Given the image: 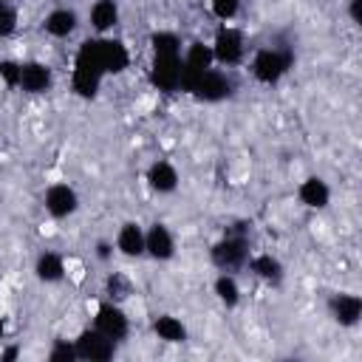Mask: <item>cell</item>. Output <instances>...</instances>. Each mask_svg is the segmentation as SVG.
<instances>
[{"label": "cell", "mask_w": 362, "mask_h": 362, "mask_svg": "<svg viewBox=\"0 0 362 362\" xmlns=\"http://www.w3.org/2000/svg\"><path fill=\"white\" fill-rule=\"evenodd\" d=\"M107 294H110L113 303H122V300L130 294V280H127L122 272H113V274L107 277Z\"/></svg>", "instance_id": "cell-26"}, {"label": "cell", "mask_w": 362, "mask_h": 362, "mask_svg": "<svg viewBox=\"0 0 362 362\" xmlns=\"http://www.w3.org/2000/svg\"><path fill=\"white\" fill-rule=\"evenodd\" d=\"M297 198H300V204L308 206V209H325L328 201H331V187H328V181L320 178V175H308L305 181H300Z\"/></svg>", "instance_id": "cell-14"}, {"label": "cell", "mask_w": 362, "mask_h": 362, "mask_svg": "<svg viewBox=\"0 0 362 362\" xmlns=\"http://www.w3.org/2000/svg\"><path fill=\"white\" fill-rule=\"evenodd\" d=\"M76 25H79V17H76L74 8H54V11H48L45 20H42V31H45L48 37H57V40L71 37V34L76 31Z\"/></svg>", "instance_id": "cell-16"}, {"label": "cell", "mask_w": 362, "mask_h": 362, "mask_svg": "<svg viewBox=\"0 0 362 362\" xmlns=\"http://www.w3.org/2000/svg\"><path fill=\"white\" fill-rule=\"evenodd\" d=\"M76 345V359H88V362H107L116 356V342L107 339L105 334H99L96 328H85L76 334L74 339Z\"/></svg>", "instance_id": "cell-8"}, {"label": "cell", "mask_w": 362, "mask_h": 362, "mask_svg": "<svg viewBox=\"0 0 362 362\" xmlns=\"http://www.w3.org/2000/svg\"><path fill=\"white\" fill-rule=\"evenodd\" d=\"M209 257L221 272H235V269L246 266V260H249V238H246V232L243 229L226 232L221 240L212 243Z\"/></svg>", "instance_id": "cell-3"}, {"label": "cell", "mask_w": 362, "mask_h": 362, "mask_svg": "<svg viewBox=\"0 0 362 362\" xmlns=\"http://www.w3.org/2000/svg\"><path fill=\"white\" fill-rule=\"evenodd\" d=\"M54 85V74L45 62H23L20 68V90L31 93V96H40V93H48Z\"/></svg>", "instance_id": "cell-13"}, {"label": "cell", "mask_w": 362, "mask_h": 362, "mask_svg": "<svg viewBox=\"0 0 362 362\" xmlns=\"http://www.w3.org/2000/svg\"><path fill=\"white\" fill-rule=\"evenodd\" d=\"M212 65H215V57H212V48L206 42L187 45V51L181 54V90L189 93L192 85L198 82V76L204 71H209Z\"/></svg>", "instance_id": "cell-4"}, {"label": "cell", "mask_w": 362, "mask_h": 362, "mask_svg": "<svg viewBox=\"0 0 362 362\" xmlns=\"http://www.w3.org/2000/svg\"><path fill=\"white\" fill-rule=\"evenodd\" d=\"M96 257L99 260H110L113 257V243L110 240H99L96 243Z\"/></svg>", "instance_id": "cell-30"}, {"label": "cell", "mask_w": 362, "mask_h": 362, "mask_svg": "<svg viewBox=\"0 0 362 362\" xmlns=\"http://www.w3.org/2000/svg\"><path fill=\"white\" fill-rule=\"evenodd\" d=\"M294 62V51L288 45H269V48H260L252 59V76L260 82V85H277L288 68Z\"/></svg>", "instance_id": "cell-2"}, {"label": "cell", "mask_w": 362, "mask_h": 362, "mask_svg": "<svg viewBox=\"0 0 362 362\" xmlns=\"http://www.w3.org/2000/svg\"><path fill=\"white\" fill-rule=\"evenodd\" d=\"M6 337V317H3V311H0V339Z\"/></svg>", "instance_id": "cell-33"}, {"label": "cell", "mask_w": 362, "mask_h": 362, "mask_svg": "<svg viewBox=\"0 0 362 362\" xmlns=\"http://www.w3.org/2000/svg\"><path fill=\"white\" fill-rule=\"evenodd\" d=\"M17 31V8L8 0H0V40L11 37Z\"/></svg>", "instance_id": "cell-25"}, {"label": "cell", "mask_w": 362, "mask_h": 362, "mask_svg": "<svg viewBox=\"0 0 362 362\" xmlns=\"http://www.w3.org/2000/svg\"><path fill=\"white\" fill-rule=\"evenodd\" d=\"M42 206L51 218H68L79 209V195L68 184H51L42 195Z\"/></svg>", "instance_id": "cell-10"}, {"label": "cell", "mask_w": 362, "mask_h": 362, "mask_svg": "<svg viewBox=\"0 0 362 362\" xmlns=\"http://www.w3.org/2000/svg\"><path fill=\"white\" fill-rule=\"evenodd\" d=\"M348 14H351V20L359 25V23H362V0H351V6H348Z\"/></svg>", "instance_id": "cell-31"}, {"label": "cell", "mask_w": 362, "mask_h": 362, "mask_svg": "<svg viewBox=\"0 0 362 362\" xmlns=\"http://www.w3.org/2000/svg\"><path fill=\"white\" fill-rule=\"evenodd\" d=\"M116 252L124 257H141L144 255V229L136 221H127L116 232Z\"/></svg>", "instance_id": "cell-17"}, {"label": "cell", "mask_w": 362, "mask_h": 362, "mask_svg": "<svg viewBox=\"0 0 362 362\" xmlns=\"http://www.w3.org/2000/svg\"><path fill=\"white\" fill-rule=\"evenodd\" d=\"M212 291H215L218 303L226 305V308H235V305L240 303V286H238V280H235L232 274H226V272H221V274L215 277Z\"/></svg>", "instance_id": "cell-23"}, {"label": "cell", "mask_w": 362, "mask_h": 362, "mask_svg": "<svg viewBox=\"0 0 362 362\" xmlns=\"http://www.w3.org/2000/svg\"><path fill=\"white\" fill-rule=\"evenodd\" d=\"M249 269L255 272V277H260V280H266V283H272V286H277L280 280H283V263L274 257V255H249Z\"/></svg>", "instance_id": "cell-21"}, {"label": "cell", "mask_w": 362, "mask_h": 362, "mask_svg": "<svg viewBox=\"0 0 362 362\" xmlns=\"http://www.w3.org/2000/svg\"><path fill=\"white\" fill-rule=\"evenodd\" d=\"M48 359L51 362H76V345L68 339H57L48 351Z\"/></svg>", "instance_id": "cell-27"}, {"label": "cell", "mask_w": 362, "mask_h": 362, "mask_svg": "<svg viewBox=\"0 0 362 362\" xmlns=\"http://www.w3.org/2000/svg\"><path fill=\"white\" fill-rule=\"evenodd\" d=\"M153 54H181V40L175 31H156L150 37Z\"/></svg>", "instance_id": "cell-24"}, {"label": "cell", "mask_w": 362, "mask_h": 362, "mask_svg": "<svg viewBox=\"0 0 362 362\" xmlns=\"http://www.w3.org/2000/svg\"><path fill=\"white\" fill-rule=\"evenodd\" d=\"M102 74H96V71H90V68H82V65H74V74H71V88H74V93L76 96H82V99H93L96 93H99V88H102Z\"/></svg>", "instance_id": "cell-20"}, {"label": "cell", "mask_w": 362, "mask_h": 362, "mask_svg": "<svg viewBox=\"0 0 362 362\" xmlns=\"http://www.w3.org/2000/svg\"><path fill=\"white\" fill-rule=\"evenodd\" d=\"M153 331H156V337H158L161 342H170V345L187 342V325H184L178 317H173V314H161V317H156Z\"/></svg>", "instance_id": "cell-22"}, {"label": "cell", "mask_w": 362, "mask_h": 362, "mask_svg": "<svg viewBox=\"0 0 362 362\" xmlns=\"http://www.w3.org/2000/svg\"><path fill=\"white\" fill-rule=\"evenodd\" d=\"M150 82L164 93L181 90V54H153Z\"/></svg>", "instance_id": "cell-9"}, {"label": "cell", "mask_w": 362, "mask_h": 362, "mask_svg": "<svg viewBox=\"0 0 362 362\" xmlns=\"http://www.w3.org/2000/svg\"><path fill=\"white\" fill-rule=\"evenodd\" d=\"M34 274L40 283H59L65 277V260L57 252H42L34 260Z\"/></svg>", "instance_id": "cell-19"}, {"label": "cell", "mask_w": 362, "mask_h": 362, "mask_svg": "<svg viewBox=\"0 0 362 362\" xmlns=\"http://www.w3.org/2000/svg\"><path fill=\"white\" fill-rule=\"evenodd\" d=\"M20 68H23V62L0 59V79L6 82V88H20Z\"/></svg>", "instance_id": "cell-29"}, {"label": "cell", "mask_w": 362, "mask_h": 362, "mask_svg": "<svg viewBox=\"0 0 362 362\" xmlns=\"http://www.w3.org/2000/svg\"><path fill=\"white\" fill-rule=\"evenodd\" d=\"M93 328L119 345V342H122V339L130 334V320H127V314L122 311V305H119V303L107 300V303H102V305L96 308Z\"/></svg>", "instance_id": "cell-7"}, {"label": "cell", "mask_w": 362, "mask_h": 362, "mask_svg": "<svg viewBox=\"0 0 362 362\" xmlns=\"http://www.w3.org/2000/svg\"><path fill=\"white\" fill-rule=\"evenodd\" d=\"M74 65H82V68H90L102 76L107 74H122L127 65H130V51L122 40L116 37H93V40H85L76 51V59Z\"/></svg>", "instance_id": "cell-1"}, {"label": "cell", "mask_w": 362, "mask_h": 362, "mask_svg": "<svg viewBox=\"0 0 362 362\" xmlns=\"http://www.w3.org/2000/svg\"><path fill=\"white\" fill-rule=\"evenodd\" d=\"M328 311H331V320L342 328H354L359 320H362V300L359 294H351V291H339L328 300Z\"/></svg>", "instance_id": "cell-11"}, {"label": "cell", "mask_w": 362, "mask_h": 362, "mask_svg": "<svg viewBox=\"0 0 362 362\" xmlns=\"http://www.w3.org/2000/svg\"><path fill=\"white\" fill-rule=\"evenodd\" d=\"M232 90H235L232 76L226 71H221V68H209V71H204L198 76V82L192 85L189 93L195 99H201V102H223V99L232 96Z\"/></svg>", "instance_id": "cell-6"}, {"label": "cell", "mask_w": 362, "mask_h": 362, "mask_svg": "<svg viewBox=\"0 0 362 362\" xmlns=\"http://www.w3.org/2000/svg\"><path fill=\"white\" fill-rule=\"evenodd\" d=\"M144 255H150L153 260H170L175 255V238L167 229V223H150V229H144Z\"/></svg>", "instance_id": "cell-12"}, {"label": "cell", "mask_w": 362, "mask_h": 362, "mask_svg": "<svg viewBox=\"0 0 362 362\" xmlns=\"http://www.w3.org/2000/svg\"><path fill=\"white\" fill-rule=\"evenodd\" d=\"M17 356V348H6L3 354H0V359H14Z\"/></svg>", "instance_id": "cell-32"}, {"label": "cell", "mask_w": 362, "mask_h": 362, "mask_svg": "<svg viewBox=\"0 0 362 362\" xmlns=\"http://www.w3.org/2000/svg\"><path fill=\"white\" fill-rule=\"evenodd\" d=\"M147 187L158 195H170L178 189V170L170 161H153L147 167Z\"/></svg>", "instance_id": "cell-15"}, {"label": "cell", "mask_w": 362, "mask_h": 362, "mask_svg": "<svg viewBox=\"0 0 362 362\" xmlns=\"http://www.w3.org/2000/svg\"><path fill=\"white\" fill-rule=\"evenodd\" d=\"M209 8H212V14H215L218 20L229 23V20L240 11V0H209Z\"/></svg>", "instance_id": "cell-28"}, {"label": "cell", "mask_w": 362, "mask_h": 362, "mask_svg": "<svg viewBox=\"0 0 362 362\" xmlns=\"http://www.w3.org/2000/svg\"><path fill=\"white\" fill-rule=\"evenodd\" d=\"M209 48H212L215 62H221V65H238L243 59V54H246V40H243V34L238 28H232V25L223 23L215 31Z\"/></svg>", "instance_id": "cell-5"}, {"label": "cell", "mask_w": 362, "mask_h": 362, "mask_svg": "<svg viewBox=\"0 0 362 362\" xmlns=\"http://www.w3.org/2000/svg\"><path fill=\"white\" fill-rule=\"evenodd\" d=\"M88 20H90V28L96 34H107L119 23V3L116 0H96L88 11Z\"/></svg>", "instance_id": "cell-18"}]
</instances>
